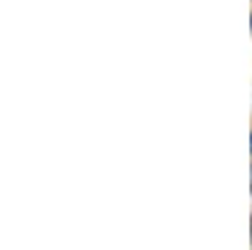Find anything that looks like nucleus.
<instances>
[{
  "instance_id": "nucleus-1",
  "label": "nucleus",
  "mask_w": 252,
  "mask_h": 250,
  "mask_svg": "<svg viewBox=\"0 0 252 250\" xmlns=\"http://www.w3.org/2000/svg\"><path fill=\"white\" fill-rule=\"evenodd\" d=\"M250 149H252V147H250Z\"/></svg>"
}]
</instances>
